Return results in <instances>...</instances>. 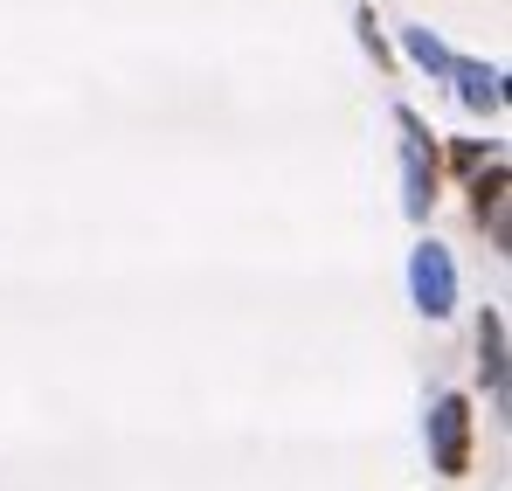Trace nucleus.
I'll return each mask as SVG.
<instances>
[{
	"label": "nucleus",
	"mask_w": 512,
	"mask_h": 491,
	"mask_svg": "<svg viewBox=\"0 0 512 491\" xmlns=\"http://www.w3.org/2000/svg\"><path fill=\"white\" fill-rule=\"evenodd\" d=\"M395 125H402V139H409V146H402V160H409V194H402V201H409V215L423 222L429 201H436V194H429V187H436V153H429V132H423L416 111H395Z\"/></svg>",
	"instance_id": "obj_3"
},
{
	"label": "nucleus",
	"mask_w": 512,
	"mask_h": 491,
	"mask_svg": "<svg viewBox=\"0 0 512 491\" xmlns=\"http://www.w3.org/2000/svg\"><path fill=\"white\" fill-rule=\"evenodd\" d=\"M429 450H436V471L443 478H464L471 471V402L464 395H443L429 409Z\"/></svg>",
	"instance_id": "obj_1"
},
{
	"label": "nucleus",
	"mask_w": 512,
	"mask_h": 491,
	"mask_svg": "<svg viewBox=\"0 0 512 491\" xmlns=\"http://www.w3.org/2000/svg\"><path fill=\"white\" fill-rule=\"evenodd\" d=\"M443 77L464 83V104H471V111H499V104H506L499 77H492V70H478V63H457V56H450V70H443Z\"/></svg>",
	"instance_id": "obj_4"
},
{
	"label": "nucleus",
	"mask_w": 512,
	"mask_h": 491,
	"mask_svg": "<svg viewBox=\"0 0 512 491\" xmlns=\"http://www.w3.org/2000/svg\"><path fill=\"white\" fill-rule=\"evenodd\" d=\"M478 353H485V388L506 395V319H499V312H485V326H478Z\"/></svg>",
	"instance_id": "obj_5"
},
{
	"label": "nucleus",
	"mask_w": 512,
	"mask_h": 491,
	"mask_svg": "<svg viewBox=\"0 0 512 491\" xmlns=\"http://www.w3.org/2000/svg\"><path fill=\"white\" fill-rule=\"evenodd\" d=\"M478 215H485V222H492V243L506 249V166H492V173H485V180H478Z\"/></svg>",
	"instance_id": "obj_6"
},
{
	"label": "nucleus",
	"mask_w": 512,
	"mask_h": 491,
	"mask_svg": "<svg viewBox=\"0 0 512 491\" xmlns=\"http://www.w3.org/2000/svg\"><path fill=\"white\" fill-rule=\"evenodd\" d=\"M409 56H416V63H429V70H450V49H443L429 28H409Z\"/></svg>",
	"instance_id": "obj_7"
},
{
	"label": "nucleus",
	"mask_w": 512,
	"mask_h": 491,
	"mask_svg": "<svg viewBox=\"0 0 512 491\" xmlns=\"http://www.w3.org/2000/svg\"><path fill=\"white\" fill-rule=\"evenodd\" d=\"M409 291H416V305H423L429 319H443V312L457 305V270H450V249H436V243L416 249V263H409Z\"/></svg>",
	"instance_id": "obj_2"
}]
</instances>
